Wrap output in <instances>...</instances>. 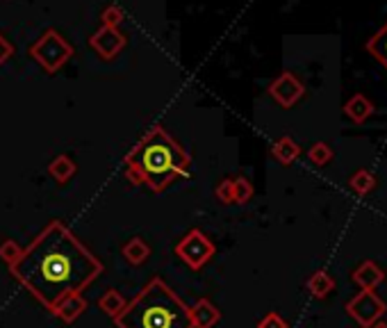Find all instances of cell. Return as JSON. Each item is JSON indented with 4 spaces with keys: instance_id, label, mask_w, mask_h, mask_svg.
I'll use <instances>...</instances> for the list:
<instances>
[{
    "instance_id": "6da1fadb",
    "label": "cell",
    "mask_w": 387,
    "mask_h": 328,
    "mask_svg": "<svg viewBox=\"0 0 387 328\" xmlns=\"http://www.w3.org/2000/svg\"><path fill=\"white\" fill-rule=\"evenodd\" d=\"M9 273L52 312L64 297L91 285L103 273V262L55 219L23 248Z\"/></svg>"
},
{
    "instance_id": "7a4b0ae2",
    "label": "cell",
    "mask_w": 387,
    "mask_h": 328,
    "mask_svg": "<svg viewBox=\"0 0 387 328\" xmlns=\"http://www.w3.org/2000/svg\"><path fill=\"white\" fill-rule=\"evenodd\" d=\"M125 178L133 185H148L153 192H164L176 178L191 167V155L171 137L164 128H150L128 153Z\"/></svg>"
},
{
    "instance_id": "3957f363",
    "label": "cell",
    "mask_w": 387,
    "mask_h": 328,
    "mask_svg": "<svg viewBox=\"0 0 387 328\" xmlns=\"http://www.w3.org/2000/svg\"><path fill=\"white\" fill-rule=\"evenodd\" d=\"M116 328H194L189 305L155 276L128 301L123 312L114 319Z\"/></svg>"
},
{
    "instance_id": "277c9868",
    "label": "cell",
    "mask_w": 387,
    "mask_h": 328,
    "mask_svg": "<svg viewBox=\"0 0 387 328\" xmlns=\"http://www.w3.org/2000/svg\"><path fill=\"white\" fill-rule=\"evenodd\" d=\"M32 60L39 62V67L46 73H57L64 64L71 60L73 46L64 39L57 30H46L30 48Z\"/></svg>"
},
{
    "instance_id": "5b68a950",
    "label": "cell",
    "mask_w": 387,
    "mask_h": 328,
    "mask_svg": "<svg viewBox=\"0 0 387 328\" xmlns=\"http://www.w3.org/2000/svg\"><path fill=\"white\" fill-rule=\"evenodd\" d=\"M214 253H217V246H214L212 239L203 231H198V228H191V231L176 244V256L194 271L206 267L214 258Z\"/></svg>"
},
{
    "instance_id": "8992f818",
    "label": "cell",
    "mask_w": 387,
    "mask_h": 328,
    "mask_svg": "<svg viewBox=\"0 0 387 328\" xmlns=\"http://www.w3.org/2000/svg\"><path fill=\"white\" fill-rule=\"evenodd\" d=\"M385 312H387L385 301L376 292H367V290L358 292L356 297L347 303V315L351 319H356L362 328H371Z\"/></svg>"
},
{
    "instance_id": "52a82bcc",
    "label": "cell",
    "mask_w": 387,
    "mask_h": 328,
    "mask_svg": "<svg viewBox=\"0 0 387 328\" xmlns=\"http://www.w3.org/2000/svg\"><path fill=\"white\" fill-rule=\"evenodd\" d=\"M269 96H271L274 101L285 109L294 107L301 98L305 96V84L301 82L294 73L285 71V73L278 75L271 84H269Z\"/></svg>"
},
{
    "instance_id": "ba28073f",
    "label": "cell",
    "mask_w": 387,
    "mask_h": 328,
    "mask_svg": "<svg viewBox=\"0 0 387 328\" xmlns=\"http://www.w3.org/2000/svg\"><path fill=\"white\" fill-rule=\"evenodd\" d=\"M89 46L99 53L103 60H114L125 46V35L119 28L101 26V30H96L94 37L89 39Z\"/></svg>"
},
{
    "instance_id": "9c48e42d",
    "label": "cell",
    "mask_w": 387,
    "mask_h": 328,
    "mask_svg": "<svg viewBox=\"0 0 387 328\" xmlns=\"http://www.w3.org/2000/svg\"><path fill=\"white\" fill-rule=\"evenodd\" d=\"M189 317L194 328H214L221 319V310L210 299H198L194 305H189Z\"/></svg>"
},
{
    "instance_id": "30bf717a",
    "label": "cell",
    "mask_w": 387,
    "mask_h": 328,
    "mask_svg": "<svg viewBox=\"0 0 387 328\" xmlns=\"http://www.w3.org/2000/svg\"><path fill=\"white\" fill-rule=\"evenodd\" d=\"M351 280L356 283L360 290H367V292H374L376 288L381 285L385 280V271L376 265L371 260H364L362 265L351 273Z\"/></svg>"
},
{
    "instance_id": "8fae6325",
    "label": "cell",
    "mask_w": 387,
    "mask_h": 328,
    "mask_svg": "<svg viewBox=\"0 0 387 328\" xmlns=\"http://www.w3.org/2000/svg\"><path fill=\"white\" fill-rule=\"evenodd\" d=\"M84 310H87V301H84L82 294H71V297H64L50 315L60 317L67 324H73L75 319H80Z\"/></svg>"
},
{
    "instance_id": "7c38bea8",
    "label": "cell",
    "mask_w": 387,
    "mask_h": 328,
    "mask_svg": "<svg viewBox=\"0 0 387 328\" xmlns=\"http://www.w3.org/2000/svg\"><path fill=\"white\" fill-rule=\"evenodd\" d=\"M344 114H347L353 124L360 126L374 114V103L364 94H356V96H351L347 103H344Z\"/></svg>"
},
{
    "instance_id": "4fadbf2b",
    "label": "cell",
    "mask_w": 387,
    "mask_h": 328,
    "mask_svg": "<svg viewBox=\"0 0 387 328\" xmlns=\"http://www.w3.org/2000/svg\"><path fill=\"white\" fill-rule=\"evenodd\" d=\"M271 155L283 164V167H289V164H294L301 155V146L292 137H281L276 139V144L271 146Z\"/></svg>"
},
{
    "instance_id": "5bb4252c",
    "label": "cell",
    "mask_w": 387,
    "mask_h": 328,
    "mask_svg": "<svg viewBox=\"0 0 387 328\" xmlns=\"http://www.w3.org/2000/svg\"><path fill=\"white\" fill-rule=\"evenodd\" d=\"M121 256L125 258V262H130L133 267H142L144 262L150 258V246L144 242L142 237H133L130 242L123 244Z\"/></svg>"
},
{
    "instance_id": "9a60e30c",
    "label": "cell",
    "mask_w": 387,
    "mask_h": 328,
    "mask_svg": "<svg viewBox=\"0 0 387 328\" xmlns=\"http://www.w3.org/2000/svg\"><path fill=\"white\" fill-rule=\"evenodd\" d=\"M305 288L315 299H326L328 294L335 290V278H332L328 271H315L313 276L308 278Z\"/></svg>"
},
{
    "instance_id": "2e32d148",
    "label": "cell",
    "mask_w": 387,
    "mask_h": 328,
    "mask_svg": "<svg viewBox=\"0 0 387 328\" xmlns=\"http://www.w3.org/2000/svg\"><path fill=\"white\" fill-rule=\"evenodd\" d=\"M128 305L125 297L119 292V290H107L103 297L99 299V308L107 315V317H112V322L123 312V308Z\"/></svg>"
},
{
    "instance_id": "e0dca14e",
    "label": "cell",
    "mask_w": 387,
    "mask_h": 328,
    "mask_svg": "<svg viewBox=\"0 0 387 328\" xmlns=\"http://www.w3.org/2000/svg\"><path fill=\"white\" fill-rule=\"evenodd\" d=\"M75 162L69 158V155H57L55 160H52L48 164V173H50V178L52 180H57V182H67L75 176Z\"/></svg>"
},
{
    "instance_id": "ac0fdd59",
    "label": "cell",
    "mask_w": 387,
    "mask_h": 328,
    "mask_svg": "<svg viewBox=\"0 0 387 328\" xmlns=\"http://www.w3.org/2000/svg\"><path fill=\"white\" fill-rule=\"evenodd\" d=\"M367 53L371 55V58L378 60L387 69V23L367 41Z\"/></svg>"
},
{
    "instance_id": "d6986e66",
    "label": "cell",
    "mask_w": 387,
    "mask_h": 328,
    "mask_svg": "<svg viewBox=\"0 0 387 328\" xmlns=\"http://www.w3.org/2000/svg\"><path fill=\"white\" fill-rule=\"evenodd\" d=\"M349 185H351V190L356 192L358 196H367V194H371L374 187H376V178H374V173H371V171L360 169L358 173H353V176H351Z\"/></svg>"
},
{
    "instance_id": "ffe728a7",
    "label": "cell",
    "mask_w": 387,
    "mask_h": 328,
    "mask_svg": "<svg viewBox=\"0 0 387 328\" xmlns=\"http://www.w3.org/2000/svg\"><path fill=\"white\" fill-rule=\"evenodd\" d=\"M308 158L313 164H317V167H326V164L332 160V148L326 144V141H317V144L310 146Z\"/></svg>"
},
{
    "instance_id": "44dd1931",
    "label": "cell",
    "mask_w": 387,
    "mask_h": 328,
    "mask_svg": "<svg viewBox=\"0 0 387 328\" xmlns=\"http://www.w3.org/2000/svg\"><path fill=\"white\" fill-rule=\"evenodd\" d=\"M21 253H23V246H21L18 242H14V239H5V242L0 244V260L5 262L7 269L12 265H16Z\"/></svg>"
},
{
    "instance_id": "7402d4cb",
    "label": "cell",
    "mask_w": 387,
    "mask_h": 328,
    "mask_svg": "<svg viewBox=\"0 0 387 328\" xmlns=\"http://www.w3.org/2000/svg\"><path fill=\"white\" fill-rule=\"evenodd\" d=\"M232 196H235V203H240V205H246L251 201V196H253V185L249 178H232Z\"/></svg>"
},
{
    "instance_id": "603a6c76",
    "label": "cell",
    "mask_w": 387,
    "mask_h": 328,
    "mask_svg": "<svg viewBox=\"0 0 387 328\" xmlns=\"http://www.w3.org/2000/svg\"><path fill=\"white\" fill-rule=\"evenodd\" d=\"M103 26H107V28H119L121 23H123V18H125V14H123V9L119 7V5H110L103 12Z\"/></svg>"
},
{
    "instance_id": "cb8c5ba5",
    "label": "cell",
    "mask_w": 387,
    "mask_h": 328,
    "mask_svg": "<svg viewBox=\"0 0 387 328\" xmlns=\"http://www.w3.org/2000/svg\"><path fill=\"white\" fill-rule=\"evenodd\" d=\"M214 194H217V199L223 203V205H232L235 203V196H232V178H223L217 190H214Z\"/></svg>"
},
{
    "instance_id": "d4e9b609",
    "label": "cell",
    "mask_w": 387,
    "mask_h": 328,
    "mask_svg": "<svg viewBox=\"0 0 387 328\" xmlns=\"http://www.w3.org/2000/svg\"><path fill=\"white\" fill-rule=\"evenodd\" d=\"M257 328H289V324L278 312H267L262 319L257 322Z\"/></svg>"
},
{
    "instance_id": "484cf974",
    "label": "cell",
    "mask_w": 387,
    "mask_h": 328,
    "mask_svg": "<svg viewBox=\"0 0 387 328\" xmlns=\"http://www.w3.org/2000/svg\"><path fill=\"white\" fill-rule=\"evenodd\" d=\"M12 53H14V46L12 43H9L3 35H0V67H3V64L12 58Z\"/></svg>"
},
{
    "instance_id": "4316f807",
    "label": "cell",
    "mask_w": 387,
    "mask_h": 328,
    "mask_svg": "<svg viewBox=\"0 0 387 328\" xmlns=\"http://www.w3.org/2000/svg\"><path fill=\"white\" fill-rule=\"evenodd\" d=\"M371 328H387V324H385V322H376Z\"/></svg>"
}]
</instances>
